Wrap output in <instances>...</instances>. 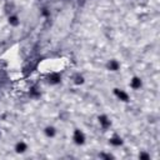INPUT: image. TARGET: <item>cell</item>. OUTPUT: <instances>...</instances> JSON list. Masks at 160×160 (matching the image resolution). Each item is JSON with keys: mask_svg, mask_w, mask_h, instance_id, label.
Here are the masks:
<instances>
[{"mask_svg": "<svg viewBox=\"0 0 160 160\" xmlns=\"http://www.w3.org/2000/svg\"><path fill=\"white\" fill-rule=\"evenodd\" d=\"M139 158L140 159H149L150 155H149V154H145V153H141V154H139Z\"/></svg>", "mask_w": 160, "mask_h": 160, "instance_id": "cell-11", "label": "cell"}, {"mask_svg": "<svg viewBox=\"0 0 160 160\" xmlns=\"http://www.w3.org/2000/svg\"><path fill=\"white\" fill-rule=\"evenodd\" d=\"M119 63H118L116 60H110L108 63V69L110 70V72H118V69H119Z\"/></svg>", "mask_w": 160, "mask_h": 160, "instance_id": "cell-5", "label": "cell"}, {"mask_svg": "<svg viewBox=\"0 0 160 160\" xmlns=\"http://www.w3.org/2000/svg\"><path fill=\"white\" fill-rule=\"evenodd\" d=\"M99 123L103 125V128H108V126H110V120H109L105 115L99 116Z\"/></svg>", "mask_w": 160, "mask_h": 160, "instance_id": "cell-6", "label": "cell"}, {"mask_svg": "<svg viewBox=\"0 0 160 160\" xmlns=\"http://www.w3.org/2000/svg\"><path fill=\"white\" fill-rule=\"evenodd\" d=\"M114 94L121 102H129V95L124 90H121V89H114Z\"/></svg>", "mask_w": 160, "mask_h": 160, "instance_id": "cell-2", "label": "cell"}, {"mask_svg": "<svg viewBox=\"0 0 160 160\" xmlns=\"http://www.w3.org/2000/svg\"><path fill=\"white\" fill-rule=\"evenodd\" d=\"M130 85H132L133 89L138 90V89H140L141 85H143V81H141V79L138 78V76H134V78L132 79V81H130Z\"/></svg>", "mask_w": 160, "mask_h": 160, "instance_id": "cell-3", "label": "cell"}, {"mask_svg": "<svg viewBox=\"0 0 160 160\" xmlns=\"http://www.w3.org/2000/svg\"><path fill=\"white\" fill-rule=\"evenodd\" d=\"M110 144L114 145V146H119V145L123 144V140H121V138H119V136H114V138L110 139Z\"/></svg>", "mask_w": 160, "mask_h": 160, "instance_id": "cell-9", "label": "cell"}, {"mask_svg": "<svg viewBox=\"0 0 160 160\" xmlns=\"http://www.w3.org/2000/svg\"><path fill=\"white\" fill-rule=\"evenodd\" d=\"M60 80H61V78L59 74H51L49 76V81L51 83V84H58V83H60Z\"/></svg>", "mask_w": 160, "mask_h": 160, "instance_id": "cell-7", "label": "cell"}, {"mask_svg": "<svg viewBox=\"0 0 160 160\" xmlns=\"http://www.w3.org/2000/svg\"><path fill=\"white\" fill-rule=\"evenodd\" d=\"M73 139H74V143L78 144V145H83V144L85 143V135H84V133H83L81 130H79V129H76L75 132H74Z\"/></svg>", "mask_w": 160, "mask_h": 160, "instance_id": "cell-1", "label": "cell"}, {"mask_svg": "<svg viewBox=\"0 0 160 160\" xmlns=\"http://www.w3.org/2000/svg\"><path fill=\"white\" fill-rule=\"evenodd\" d=\"M26 149H28V146H26V144L24 143V141H19V143L15 145V151H16V153H19V154L25 153Z\"/></svg>", "mask_w": 160, "mask_h": 160, "instance_id": "cell-4", "label": "cell"}, {"mask_svg": "<svg viewBox=\"0 0 160 160\" xmlns=\"http://www.w3.org/2000/svg\"><path fill=\"white\" fill-rule=\"evenodd\" d=\"M45 134L46 136H49V138H53L55 134H56V130L54 126H46L45 128Z\"/></svg>", "mask_w": 160, "mask_h": 160, "instance_id": "cell-8", "label": "cell"}, {"mask_svg": "<svg viewBox=\"0 0 160 160\" xmlns=\"http://www.w3.org/2000/svg\"><path fill=\"white\" fill-rule=\"evenodd\" d=\"M83 81H84V78H83V76H76V80H75V83H76V84H81V83Z\"/></svg>", "mask_w": 160, "mask_h": 160, "instance_id": "cell-12", "label": "cell"}, {"mask_svg": "<svg viewBox=\"0 0 160 160\" xmlns=\"http://www.w3.org/2000/svg\"><path fill=\"white\" fill-rule=\"evenodd\" d=\"M9 23H10L11 25L16 26L18 24H19V20H18V18H16V16H9Z\"/></svg>", "mask_w": 160, "mask_h": 160, "instance_id": "cell-10", "label": "cell"}]
</instances>
